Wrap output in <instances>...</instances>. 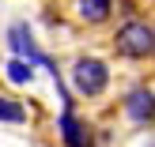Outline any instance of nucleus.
<instances>
[{
    "label": "nucleus",
    "mask_w": 155,
    "mask_h": 147,
    "mask_svg": "<svg viewBox=\"0 0 155 147\" xmlns=\"http://www.w3.org/2000/svg\"><path fill=\"white\" fill-rule=\"evenodd\" d=\"M114 45H117V53H121V57L140 60V57H148V53H155V27H151V23L133 19V23H125V27L117 30Z\"/></svg>",
    "instance_id": "1"
},
{
    "label": "nucleus",
    "mask_w": 155,
    "mask_h": 147,
    "mask_svg": "<svg viewBox=\"0 0 155 147\" xmlns=\"http://www.w3.org/2000/svg\"><path fill=\"white\" fill-rule=\"evenodd\" d=\"M106 83H110V68H106L98 57H80V60L72 64V87L80 91L83 98L102 94Z\"/></svg>",
    "instance_id": "2"
},
{
    "label": "nucleus",
    "mask_w": 155,
    "mask_h": 147,
    "mask_svg": "<svg viewBox=\"0 0 155 147\" xmlns=\"http://www.w3.org/2000/svg\"><path fill=\"white\" fill-rule=\"evenodd\" d=\"M125 117L133 121L136 128L155 125V91H148V87H133V91L125 94Z\"/></svg>",
    "instance_id": "3"
},
{
    "label": "nucleus",
    "mask_w": 155,
    "mask_h": 147,
    "mask_svg": "<svg viewBox=\"0 0 155 147\" xmlns=\"http://www.w3.org/2000/svg\"><path fill=\"white\" fill-rule=\"evenodd\" d=\"M8 42H12V49L19 53V57H27V60H42V64H45V68H49V72H53V79L61 83V75H57V64H53V60L45 57V53H38L34 38H30V30L23 27V23H15V27L8 30Z\"/></svg>",
    "instance_id": "4"
},
{
    "label": "nucleus",
    "mask_w": 155,
    "mask_h": 147,
    "mask_svg": "<svg viewBox=\"0 0 155 147\" xmlns=\"http://www.w3.org/2000/svg\"><path fill=\"white\" fill-rule=\"evenodd\" d=\"M61 136H64V143H68V147H91V132L83 128V121L76 117L72 110L61 113Z\"/></svg>",
    "instance_id": "5"
},
{
    "label": "nucleus",
    "mask_w": 155,
    "mask_h": 147,
    "mask_svg": "<svg viewBox=\"0 0 155 147\" xmlns=\"http://www.w3.org/2000/svg\"><path fill=\"white\" fill-rule=\"evenodd\" d=\"M76 11L83 23H106L114 11V0H76Z\"/></svg>",
    "instance_id": "6"
},
{
    "label": "nucleus",
    "mask_w": 155,
    "mask_h": 147,
    "mask_svg": "<svg viewBox=\"0 0 155 147\" xmlns=\"http://www.w3.org/2000/svg\"><path fill=\"white\" fill-rule=\"evenodd\" d=\"M23 117H27V110H23L15 98H4V94H0V121H4V125H19Z\"/></svg>",
    "instance_id": "7"
},
{
    "label": "nucleus",
    "mask_w": 155,
    "mask_h": 147,
    "mask_svg": "<svg viewBox=\"0 0 155 147\" xmlns=\"http://www.w3.org/2000/svg\"><path fill=\"white\" fill-rule=\"evenodd\" d=\"M8 79L12 83H30L34 72H30V64H23V60H12V64H8Z\"/></svg>",
    "instance_id": "8"
},
{
    "label": "nucleus",
    "mask_w": 155,
    "mask_h": 147,
    "mask_svg": "<svg viewBox=\"0 0 155 147\" xmlns=\"http://www.w3.org/2000/svg\"><path fill=\"white\" fill-rule=\"evenodd\" d=\"M151 147H155V143H151Z\"/></svg>",
    "instance_id": "9"
}]
</instances>
